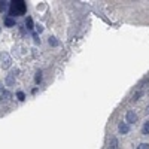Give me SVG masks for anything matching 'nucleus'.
I'll return each instance as SVG.
<instances>
[{
	"instance_id": "0eeeda50",
	"label": "nucleus",
	"mask_w": 149,
	"mask_h": 149,
	"mask_svg": "<svg viewBox=\"0 0 149 149\" xmlns=\"http://www.w3.org/2000/svg\"><path fill=\"white\" fill-rule=\"evenodd\" d=\"M5 26H6V27H14V26H15V18L6 17V18H5Z\"/></svg>"
},
{
	"instance_id": "423d86ee",
	"label": "nucleus",
	"mask_w": 149,
	"mask_h": 149,
	"mask_svg": "<svg viewBox=\"0 0 149 149\" xmlns=\"http://www.w3.org/2000/svg\"><path fill=\"white\" fill-rule=\"evenodd\" d=\"M9 8H10V2H6V0H5V2H0V12H3V14H5V12L9 10Z\"/></svg>"
},
{
	"instance_id": "9d476101",
	"label": "nucleus",
	"mask_w": 149,
	"mask_h": 149,
	"mask_svg": "<svg viewBox=\"0 0 149 149\" xmlns=\"http://www.w3.org/2000/svg\"><path fill=\"white\" fill-rule=\"evenodd\" d=\"M26 26H27L29 30H33V19L30 17H27V19H26Z\"/></svg>"
},
{
	"instance_id": "4468645a",
	"label": "nucleus",
	"mask_w": 149,
	"mask_h": 149,
	"mask_svg": "<svg viewBox=\"0 0 149 149\" xmlns=\"http://www.w3.org/2000/svg\"><path fill=\"white\" fill-rule=\"evenodd\" d=\"M17 97H18V100H19V102H22L24 98H26V94H24L22 91H18V93H17Z\"/></svg>"
},
{
	"instance_id": "dca6fc26",
	"label": "nucleus",
	"mask_w": 149,
	"mask_h": 149,
	"mask_svg": "<svg viewBox=\"0 0 149 149\" xmlns=\"http://www.w3.org/2000/svg\"><path fill=\"white\" fill-rule=\"evenodd\" d=\"M140 95H143V93H142V91H139L137 94H136V95L133 97V100H134V102H136V100H139V97H140Z\"/></svg>"
},
{
	"instance_id": "20e7f679",
	"label": "nucleus",
	"mask_w": 149,
	"mask_h": 149,
	"mask_svg": "<svg viewBox=\"0 0 149 149\" xmlns=\"http://www.w3.org/2000/svg\"><path fill=\"white\" fill-rule=\"evenodd\" d=\"M118 130H119L121 134H127L130 131V125H128L127 122H121L119 125H118Z\"/></svg>"
},
{
	"instance_id": "39448f33",
	"label": "nucleus",
	"mask_w": 149,
	"mask_h": 149,
	"mask_svg": "<svg viewBox=\"0 0 149 149\" xmlns=\"http://www.w3.org/2000/svg\"><path fill=\"white\" fill-rule=\"evenodd\" d=\"M5 84L8 85V86H12L15 84V72L14 73H10V74H8L6 76V81H5Z\"/></svg>"
},
{
	"instance_id": "f257e3e1",
	"label": "nucleus",
	"mask_w": 149,
	"mask_h": 149,
	"mask_svg": "<svg viewBox=\"0 0 149 149\" xmlns=\"http://www.w3.org/2000/svg\"><path fill=\"white\" fill-rule=\"evenodd\" d=\"M26 3L22 0H15V2H10V8H9V15L10 17H19L22 14H26Z\"/></svg>"
},
{
	"instance_id": "f03ea898",
	"label": "nucleus",
	"mask_w": 149,
	"mask_h": 149,
	"mask_svg": "<svg viewBox=\"0 0 149 149\" xmlns=\"http://www.w3.org/2000/svg\"><path fill=\"white\" fill-rule=\"evenodd\" d=\"M0 64H2L3 69H9L10 67L12 60H10V55L8 52H0Z\"/></svg>"
},
{
	"instance_id": "6e6552de",
	"label": "nucleus",
	"mask_w": 149,
	"mask_h": 149,
	"mask_svg": "<svg viewBox=\"0 0 149 149\" xmlns=\"http://www.w3.org/2000/svg\"><path fill=\"white\" fill-rule=\"evenodd\" d=\"M109 149H118V139H116V137H112V139H110Z\"/></svg>"
},
{
	"instance_id": "9b49d317",
	"label": "nucleus",
	"mask_w": 149,
	"mask_h": 149,
	"mask_svg": "<svg viewBox=\"0 0 149 149\" xmlns=\"http://www.w3.org/2000/svg\"><path fill=\"white\" fill-rule=\"evenodd\" d=\"M49 45H51V46H58L60 42L55 39V37H49Z\"/></svg>"
},
{
	"instance_id": "6ab92c4d",
	"label": "nucleus",
	"mask_w": 149,
	"mask_h": 149,
	"mask_svg": "<svg viewBox=\"0 0 149 149\" xmlns=\"http://www.w3.org/2000/svg\"><path fill=\"white\" fill-rule=\"evenodd\" d=\"M0 93H3V84L0 82Z\"/></svg>"
},
{
	"instance_id": "f3484780",
	"label": "nucleus",
	"mask_w": 149,
	"mask_h": 149,
	"mask_svg": "<svg viewBox=\"0 0 149 149\" xmlns=\"http://www.w3.org/2000/svg\"><path fill=\"white\" fill-rule=\"evenodd\" d=\"M33 37H34V42L36 43H40V39H39V36H37L36 33H33Z\"/></svg>"
},
{
	"instance_id": "a211bd4d",
	"label": "nucleus",
	"mask_w": 149,
	"mask_h": 149,
	"mask_svg": "<svg viewBox=\"0 0 149 149\" xmlns=\"http://www.w3.org/2000/svg\"><path fill=\"white\" fill-rule=\"evenodd\" d=\"M36 29H37V31H39V33H42V31H43V27H42V26H37Z\"/></svg>"
},
{
	"instance_id": "7ed1b4c3",
	"label": "nucleus",
	"mask_w": 149,
	"mask_h": 149,
	"mask_svg": "<svg viewBox=\"0 0 149 149\" xmlns=\"http://www.w3.org/2000/svg\"><path fill=\"white\" fill-rule=\"evenodd\" d=\"M125 119H127V124H134L136 121H137V113H136L134 110H128Z\"/></svg>"
},
{
	"instance_id": "2eb2a0df",
	"label": "nucleus",
	"mask_w": 149,
	"mask_h": 149,
	"mask_svg": "<svg viewBox=\"0 0 149 149\" xmlns=\"http://www.w3.org/2000/svg\"><path fill=\"white\" fill-rule=\"evenodd\" d=\"M136 149H149V145H148V143H140Z\"/></svg>"
},
{
	"instance_id": "ddd939ff",
	"label": "nucleus",
	"mask_w": 149,
	"mask_h": 149,
	"mask_svg": "<svg viewBox=\"0 0 149 149\" xmlns=\"http://www.w3.org/2000/svg\"><path fill=\"white\" fill-rule=\"evenodd\" d=\"M143 134H149V121L143 124Z\"/></svg>"
},
{
	"instance_id": "1a4fd4ad",
	"label": "nucleus",
	"mask_w": 149,
	"mask_h": 149,
	"mask_svg": "<svg viewBox=\"0 0 149 149\" xmlns=\"http://www.w3.org/2000/svg\"><path fill=\"white\" fill-rule=\"evenodd\" d=\"M0 98H2V102H8L9 98H10V93H9V91H3V93H2V97H0Z\"/></svg>"
},
{
	"instance_id": "f8f14e48",
	"label": "nucleus",
	"mask_w": 149,
	"mask_h": 149,
	"mask_svg": "<svg viewBox=\"0 0 149 149\" xmlns=\"http://www.w3.org/2000/svg\"><path fill=\"white\" fill-rule=\"evenodd\" d=\"M40 81H42V72L39 70V72L36 73V76H34V82H36V84H39Z\"/></svg>"
}]
</instances>
